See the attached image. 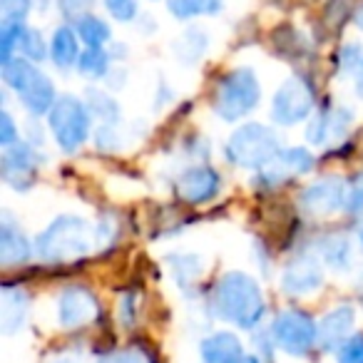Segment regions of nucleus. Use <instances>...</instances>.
Here are the masks:
<instances>
[{"label": "nucleus", "instance_id": "f257e3e1", "mask_svg": "<svg viewBox=\"0 0 363 363\" xmlns=\"http://www.w3.org/2000/svg\"><path fill=\"white\" fill-rule=\"evenodd\" d=\"M214 311L224 321L234 323L239 328H254L264 316V294L262 286L249 274L232 272L214 286Z\"/></svg>", "mask_w": 363, "mask_h": 363}, {"label": "nucleus", "instance_id": "f03ea898", "mask_svg": "<svg viewBox=\"0 0 363 363\" xmlns=\"http://www.w3.org/2000/svg\"><path fill=\"white\" fill-rule=\"evenodd\" d=\"M92 247V229L80 217H57L38 237L35 254L43 262L60 264L85 257Z\"/></svg>", "mask_w": 363, "mask_h": 363}, {"label": "nucleus", "instance_id": "7ed1b4c3", "mask_svg": "<svg viewBox=\"0 0 363 363\" xmlns=\"http://www.w3.org/2000/svg\"><path fill=\"white\" fill-rule=\"evenodd\" d=\"M281 152L279 135L267 125L249 122L232 132L227 142V157L232 164L244 169H262L264 164L274 160Z\"/></svg>", "mask_w": 363, "mask_h": 363}, {"label": "nucleus", "instance_id": "20e7f679", "mask_svg": "<svg viewBox=\"0 0 363 363\" xmlns=\"http://www.w3.org/2000/svg\"><path fill=\"white\" fill-rule=\"evenodd\" d=\"M3 80L11 90L18 92L21 102L33 112V115H43L50 112L52 105L57 102L55 87H52L50 77L43 75L30 60H21L13 57L3 65Z\"/></svg>", "mask_w": 363, "mask_h": 363}, {"label": "nucleus", "instance_id": "39448f33", "mask_svg": "<svg viewBox=\"0 0 363 363\" xmlns=\"http://www.w3.org/2000/svg\"><path fill=\"white\" fill-rule=\"evenodd\" d=\"M262 100V87L249 67H237L232 70L217 87V97H214V110L222 120L237 122L244 115L254 110Z\"/></svg>", "mask_w": 363, "mask_h": 363}, {"label": "nucleus", "instance_id": "423d86ee", "mask_svg": "<svg viewBox=\"0 0 363 363\" xmlns=\"http://www.w3.org/2000/svg\"><path fill=\"white\" fill-rule=\"evenodd\" d=\"M50 132L57 147L65 152H75L90 135V115L87 107L77 97L62 95L50 110Z\"/></svg>", "mask_w": 363, "mask_h": 363}, {"label": "nucleus", "instance_id": "0eeeda50", "mask_svg": "<svg viewBox=\"0 0 363 363\" xmlns=\"http://www.w3.org/2000/svg\"><path fill=\"white\" fill-rule=\"evenodd\" d=\"M272 336L281 351L289 356H306L318 341V326L303 311H284L274 318Z\"/></svg>", "mask_w": 363, "mask_h": 363}, {"label": "nucleus", "instance_id": "6e6552de", "mask_svg": "<svg viewBox=\"0 0 363 363\" xmlns=\"http://www.w3.org/2000/svg\"><path fill=\"white\" fill-rule=\"evenodd\" d=\"M313 110V92L303 77L294 75L284 82L274 95L272 117L279 125H296Z\"/></svg>", "mask_w": 363, "mask_h": 363}, {"label": "nucleus", "instance_id": "1a4fd4ad", "mask_svg": "<svg viewBox=\"0 0 363 363\" xmlns=\"http://www.w3.org/2000/svg\"><path fill=\"white\" fill-rule=\"evenodd\" d=\"M313 169V155L303 147H291V150H281L269 164L259 169L257 182H262V187H279L291 177H301Z\"/></svg>", "mask_w": 363, "mask_h": 363}, {"label": "nucleus", "instance_id": "9d476101", "mask_svg": "<svg viewBox=\"0 0 363 363\" xmlns=\"http://www.w3.org/2000/svg\"><path fill=\"white\" fill-rule=\"evenodd\" d=\"M346 204H348V189L336 177H326V179L313 182L311 187H306L301 194L303 212L313 214V217L333 214L341 207H346Z\"/></svg>", "mask_w": 363, "mask_h": 363}, {"label": "nucleus", "instance_id": "9b49d317", "mask_svg": "<svg viewBox=\"0 0 363 363\" xmlns=\"http://www.w3.org/2000/svg\"><path fill=\"white\" fill-rule=\"evenodd\" d=\"M97 316V298L90 289L70 286L57 298V321L62 328H80Z\"/></svg>", "mask_w": 363, "mask_h": 363}, {"label": "nucleus", "instance_id": "f8f14e48", "mask_svg": "<svg viewBox=\"0 0 363 363\" xmlns=\"http://www.w3.org/2000/svg\"><path fill=\"white\" fill-rule=\"evenodd\" d=\"M323 284V269L318 257L311 254H301L296 257L281 274V286L291 296H306V294L316 291Z\"/></svg>", "mask_w": 363, "mask_h": 363}, {"label": "nucleus", "instance_id": "ddd939ff", "mask_svg": "<svg viewBox=\"0 0 363 363\" xmlns=\"http://www.w3.org/2000/svg\"><path fill=\"white\" fill-rule=\"evenodd\" d=\"M219 182L222 179H219V174L212 167H189L177 179V194H179V199H184L189 204H202L209 202L219 192Z\"/></svg>", "mask_w": 363, "mask_h": 363}, {"label": "nucleus", "instance_id": "4468645a", "mask_svg": "<svg viewBox=\"0 0 363 363\" xmlns=\"http://www.w3.org/2000/svg\"><path fill=\"white\" fill-rule=\"evenodd\" d=\"M3 179L16 189H26L33 184V177H35L38 169V157L26 142H16L6 150L3 155Z\"/></svg>", "mask_w": 363, "mask_h": 363}, {"label": "nucleus", "instance_id": "2eb2a0df", "mask_svg": "<svg viewBox=\"0 0 363 363\" xmlns=\"http://www.w3.org/2000/svg\"><path fill=\"white\" fill-rule=\"evenodd\" d=\"M351 130V115L346 110H326L316 117V120L308 125L306 130V137L311 145L316 147H326V145H333V142L343 140Z\"/></svg>", "mask_w": 363, "mask_h": 363}, {"label": "nucleus", "instance_id": "dca6fc26", "mask_svg": "<svg viewBox=\"0 0 363 363\" xmlns=\"http://www.w3.org/2000/svg\"><path fill=\"white\" fill-rule=\"evenodd\" d=\"M353 321H356V313L351 306H338L333 311H328L326 316L318 321V346L333 351V348H341L346 343V336L351 333Z\"/></svg>", "mask_w": 363, "mask_h": 363}, {"label": "nucleus", "instance_id": "f3484780", "mask_svg": "<svg viewBox=\"0 0 363 363\" xmlns=\"http://www.w3.org/2000/svg\"><path fill=\"white\" fill-rule=\"evenodd\" d=\"M202 363H239L244 358V348L234 333L217 331L207 336L199 346Z\"/></svg>", "mask_w": 363, "mask_h": 363}, {"label": "nucleus", "instance_id": "a211bd4d", "mask_svg": "<svg viewBox=\"0 0 363 363\" xmlns=\"http://www.w3.org/2000/svg\"><path fill=\"white\" fill-rule=\"evenodd\" d=\"M30 257V242L6 214L3 217V227H0V262H3V267H18V264H26Z\"/></svg>", "mask_w": 363, "mask_h": 363}, {"label": "nucleus", "instance_id": "6ab92c4d", "mask_svg": "<svg viewBox=\"0 0 363 363\" xmlns=\"http://www.w3.org/2000/svg\"><path fill=\"white\" fill-rule=\"evenodd\" d=\"M28 313V294L18 286L3 289V301H0V326L3 333H13L23 326Z\"/></svg>", "mask_w": 363, "mask_h": 363}, {"label": "nucleus", "instance_id": "aec40b11", "mask_svg": "<svg viewBox=\"0 0 363 363\" xmlns=\"http://www.w3.org/2000/svg\"><path fill=\"white\" fill-rule=\"evenodd\" d=\"M80 43H77V35L72 28L60 26L55 33H52V43H50V57L57 67L67 70L72 67L77 60H80Z\"/></svg>", "mask_w": 363, "mask_h": 363}, {"label": "nucleus", "instance_id": "412c9836", "mask_svg": "<svg viewBox=\"0 0 363 363\" xmlns=\"http://www.w3.org/2000/svg\"><path fill=\"white\" fill-rule=\"evenodd\" d=\"M167 8L179 21H189V18L219 13L222 11V0H167Z\"/></svg>", "mask_w": 363, "mask_h": 363}, {"label": "nucleus", "instance_id": "4be33fe9", "mask_svg": "<svg viewBox=\"0 0 363 363\" xmlns=\"http://www.w3.org/2000/svg\"><path fill=\"white\" fill-rule=\"evenodd\" d=\"M321 257L336 272H348L351 269V244L346 237H328L321 244Z\"/></svg>", "mask_w": 363, "mask_h": 363}, {"label": "nucleus", "instance_id": "5701e85b", "mask_svg": "<svg viewBox=\"0 0 363 363\" xmlns=\"http://www.w3.org/2000/svg\"><path fill=\"white\" fill-rule=\"evenodd\" d=\"M77 35L85 43L87 48H102L107 40H110V26L105 21L95 16H80L77 18Z\"/></svg>", "mask_w": 363, "mask_h": 363}, {"label": "nucleus", "instance_id": "b1692460", "mask_svg": "<svg viewBox=\"0 0 363 363\" xmlns=\"http://www.w3.org/2000/svg\"><path fill=\"white\" fill-rule=\"evenodd\" d=\"M77 70L87 77H102L110 70V57L102 48H87L77 60Z\"/></svg>", "mask_w": 363, "mask_h": 363}, {"label": "nucleus", "instance_id": "393cba45", "mask_svg": "<svg viewBox=\"0 0 363 363\" xmlns=\"http://www.w3.org/2000/svg\"><path fill=\"white\" fill-rule=\"evenodd\" d=\"M23 28H26L23 23H3L0 26V60H3V65L13 60V50L21 48Z\"/></svg>", "mask_w": 363, "mask_h": 363}, {"label": "nucleus", "instance_id": "a878e982", "mask_svg": "<svg viewBox=\"0 0 363 363\" xmlns=\"http://www.w3.org/2000/svg\"><path fill=\"white\" fill-rule=\"evenodd\" d=\"M21 50L26 52V57H30V60H43V57H45V43H43L40 33L33 30V28H23Z\"/></svg>", "mask_w": 363, "mask_h": 363}, {"label": "nucleus", "instance_id": "bb28decb", "mask_svg": "<svg viewBox=\"0 0 363 363\" xmlns=\"http://www.w3.org/2000/svg\"><path fill=\"white\" fill-rule=\"evenodd\" d=\"M30 0H0V13H3V23H23Z\"/></svg>", "mask_w": 363, "mask_h": 363}, {"label": "nucleus", "instance_id": "cd10ccee", "mask_svg": "<svg viewBox=\"0 0 363 363\" xmlns=\"http://www.w3.org/2000/svg\"><path fill=\"white\" fill-rule=\"evenodd\" d=\"M105 6H107V11H110V16L120 23H130V21H135V16H137L135 0H105Z\"/></svg>", "mask_w": 363, "mask_h": 363}, {"label": "nucleus", "instance_id": "c85d7f7f", "mask_svg": "<svg viewBox=\"0 0 363 363\" xmlns=\"http://www.w3.org/2000/svg\"><path fill=\"white\" fill-rule=\"evenodd\" d=\"M338 363H363V336H353L338 348Z\"/></svg>", "mask_w": 363, "mask_h": 363}, {"label": "nucleus", "instance_id": "c756f323", "mask_svg": "<svg viewBox=\"0 0 363 363\" xmlns=\"http://www.w3.org/2000/svg\"><path fill=\"white\" fill-rule=\"evenodd\" d=\"M348 212L353 214H361L363 212V174H358L356 179H353L351 189H348Z\"/></svg>", "mask_w": 363, "mask_h": 363}, {"label": "nucleus", "instance_id": "7c9ffc66", "mask_svg": "<svg viewBox=\"0 0 363 363\" xmlns=\"http://www.w3.org/2000/svg\"><path fill=\"white\" fill-rule=\"evenodd\" d=\"M16 137H18L16 122H13V117L8 115V112H3V115H0V145H3V147L16 145V142H18Z\"/></svg>", "mask_w": 363, "mask_h": 363}, {"label": "nucleus", "instance_id": "2f4dec72", "mask_svg": "<svg viewBox=\"0 0 363 363\" xmlns=\"http://www.w3.org/2000/svg\"><path fill=\"white\" fill-rule=\"evenodd\" d=\"M120 361L122 363H147V358H145V353H140V351H125V353H120Z\"/></svg>", "mask_w": 363, "mask_h": 363}, {"label": "nucleus", "instance_id": "473e14b6", "mask_svg": "<svg viewBox=\"0 0 363 363\" xmlns=\"http://www.w3.org/2000/svg\"><path fill=\"white\" fill-rule=\"evenodd\" d=\"M353 23H356L358 28L363 30V6H358V11H356V16H353Z\"/></svg>", "mask_w": 363, "mask_h": 363}, {"label": "nucleus", "instance_id": "72a5a7b5", "mask_svg": "<svg viewBox=\"0 0 363 363\" xmlns=\"http://www.w3.org/2000/svg\"><path fill=\"white\" fill-rule=\"evenodd\" d=\"M356 92L363 97V70H361V75H358V80H356Z\"/></svg>", "mask_w": 363, "mask_h": 363}, {"label": "nucleus", "instance_id": "f704fd0d", "mask_svg": "<svg viewBox=\"0 0 363 363\" xmlns=\"http://www.w3.org/2000/svg\"><path fill=\"white\" fill-rule=\"evenodd\" d=\"M55 363H77L75 358H60V361H55Z\"/></svg>", "mask_w": 363, "mask_h": 363}, {"label": "nucleus", "instance_id": "c9c22d12", "mask_svg": "<svg viewBox=\"0 0 363 363\" xmlns=\"http://www.w3.org/2000/svg\"><path fill=\"white\" fill-rule=\"evenodd\" d=\"M239 363H257V361H254V358H249V356H244V358H242V361H239Z\"/></svg>", "mask_w": 363, "mask_h": 363}, {"label": "nucleus", "instance_id": "e433bc0d", "mask_svg": "<svg viewBox=\"0 0 363 363\" xmlns=\"http://www.w3.org/2000/svg\"><path fill=\"white\" fill-rule=\"evenodd\" d=\"M102 363H122V361H120V356H115V358H110V361H102Z\"/></svg>", "mask_w": 363, "mask_h": 363}, {"label": "nucleus", "instance_id": "4c0bfd02", "mask_svg": "<svg viewBox=\"0 0 363 363\" xmlns=\"http://www.w3.org/2000/svg\"><path fill=\"white\" fill-rule=\"evenodd\" d=\"M361 242H363V232H361Z\"/></svg>", "mask_w": 363, "mask_h": 363}]
</instances>
